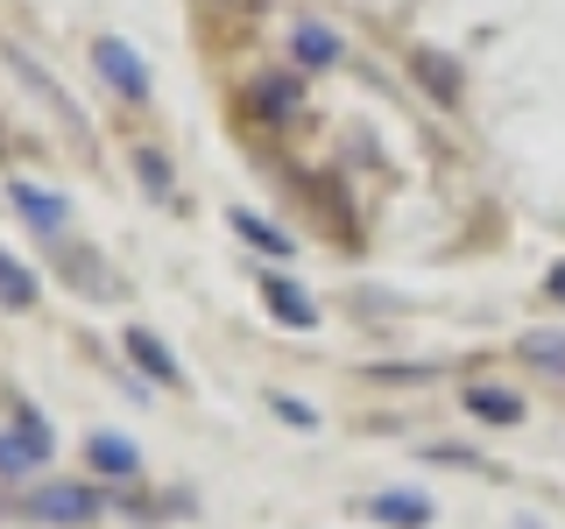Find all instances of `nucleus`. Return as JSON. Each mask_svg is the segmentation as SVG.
<instances>
[{"label":"nucleus","instance_id":"f257e3e1","mask_svg":"<svg viewBox=\"0 0 565 529\" xmlns=\"http://www.w3.org/2000/svg\"><path fill=\"white\" fill-rule=\"evenodd\" d=\"M0 57H8V64H14V78H22V85H29V93H35V99H43V106H57V120H64V128H71V134H78V141H85V134H93V128H85V114H78V106H71V93H64V85H57V78H50V71H43V64H35V57H29V50H22V43H0Z\"/></svg>","mask_w":565,"mask_h":529},{"label":"nucleus","instance_id":"f03ea898","mask_svg":"<svg viewBox=\"0 0 565 529\" xmlns=\"http://www.w3.org/2000/svg\"><path fill=\"white\" fill-rule=\"evenodd\" d=\"M93 64H99V78L114 85L120 99H135V106H149V64L135 57L120 35H106V43H93Z\"/></svg>","mask_w":565,"mask_h":529},{"label":"nucleus","instance_id":"7ed1b4c3","mask_svg":"<svg viewBox=\"0 0 565 529\" xmlns=\"http://www.w3.org/2000/svg\"><path fill=\"white\" fill-rule=\"evenodd\" d=\"M411 78L431 93V106H459V99H467V71H459L446 50H431V43L411 50Z\"/></svg>","mask_w":565,"mask_h":529},{"label":"nucleus","instance_id":"20e7f679","mask_svg":"<svg viewBox=\"0 0 565 529\" xmlns=\"http://www.w3.org/2000/svg\"><path fill=\"white\" fill-rule=\"evenodd\" d=\"M297 106H305V78L297 71H262L247 85V114L255 120H297Z\"/></svg>","mask_w":565,"mask_h":529},{"label":"nucleus","instance_id":"39448f33","mask_svg":"<svg viewBox=\"0 0 565 529\" xmlns=\"http://www.w3.org/2000/svg\"><path fill=\"white\" fill-rule=\"evenodd\" d=\"M340 29L332 22H318V14H297V29H290V57H297V71H332L340 64Z\"/></svg>","mask_w":565,"mask_h":529},{"label":"nucleus","instance_id":"423d86ee","mask_svg":"<svg viewBox=\"0 0 565 529\" xmlns=\"http://www.w3.org/2000/svg\"><path fill=\"white\" fill-rule=\"evenodd\" d=\"M8 198H14V212H22L35 234H64V219H71V198H64V191H43V184H8Z\"/></svg>","mask_w":565,"mask_h":529},{"label":"nucleus","instance_id":"0eeeda50","mask_svg":"<svg viewBox=\"0 0 565 529\" xmlns=\"http://www.w3.org/2000/svg\"><path fill=\"white\" fill-rule=\"evenodd\" d=\"M262 304H269V311H276V317H282L290 332H311V325H318V304H311L305 290H297L290 276H276V269L262 276Z\"/></svg>","mask_w":565,"mask_h":529},{"label":"nucleus","instance_id":"6e6552de","mask_svg":"<svg viewBox=\"0 0 565 529\" xmlns=\"http://www.w3.org/2000/svg\"><path fill=\"white\" fill-rule=\"evenodd\" d=\"M35 458H50V431H43L35 410H22V423L0 438V473H22V466H35Z\"/></svg>","mask_w":565,"mask_h":529},{"label":"nucleus","instance_id":"1a4fd4ad","mask_svg":"<svg viewBox=\"0 0 565 529\" xmlns=\"http://www.w3.org/2000/svg\"><path fill=\"white\" fill-rule=\"evenodd\" d=\"M29 508H35L43 522H93V516H99V494H85V487H43Z\"/></svg>","mask_w":565,"mask_h":529},{"label":"nucleus","instance_id":"9d476101","mask_svg":"<svg viewBox=\"0 0 565 529\" xmlns=\"http://www.w3.org/2000/svg\"><path fill=\"white\" fill-rule=\"evenodd\" d=\"M367 516L388 522V529H424V522H431V501L411 494V487H396V494H375V501H367Z\"/></svg>","mask_w":565,"mask_h":529},{"label":"nucleus","instance_id":"9b49d317","mask_svg":"<svg viewBox=\"0 0 565 529\" xmlns=\"http://www.w3.org/2000/svg\"><path fill=\"white\" fill-rule=\"evenodd\" d=\"M467 410L481 423H523V396L509 388H488V381H467Z\"/></svg>","mask_w":565,"mask_h":529},{"label":"nucleus","instance_id":"f8f14e48","mask_svg":"<svg viewBox=\"0 0 565 529\" xmlns=\"http://www.w3.org/2000/svg\"><path fill=\"white\" fill-rule=\"evenodd\" d=\"M128 353H135V360H141V367H149V375H156V381H177V353H170L163 339H156V332H149V325H128Z\"/></svg>","mask_w":565,"mask_h":529},{"label":"nucleus","instance_id":"ddd939ff","mask_svg":"<svg viewBox=\"0 0 565 529\" xmlns=\"http://www.w3.org/2000/svg\"><path fill=\"white\" fill-rule=\"evenodd\" d=\"M0 304H8V311H29V304H35V276H29V261L0 255Z\"/></svg>","mask_w":565,"mask_h":529},{"label":"nucleus","instance_id":"4468645a","mask_svg":"<svg viewBox=\"0 0 565 529\" xmlns=\"http://www.w3.org/2000/svg\"><path fill=\"white\" fill-rule=\"evenodd\" d=\"M523 360L565 381V332H523Z\"/></svg>","mask_w":565,"mask_h":529},{"label":"nucleus","instance_id":"2eb2a0df","mask_svg":"<svg viewBox=\"0 0 565 529\" xmlns=\"http://www.w3.org/2000/svg\"><path fill=\"white\" fill-rule=\"evenodd\" d=\"M85 452H93V466H99V473H135V466H141V458H135V445H128L120 431H99Z\"/></svg>","mask_w":565,"mask_h":529},{"label":"nucleus","instance_id":"dca6fc26","mask_svg":"<svg viewBox=\"0 0 565 529\" xmlns=\"http://www.w3.org/2000/svg\"><path fill=\"white\" fill-rule=\"evenodd\" d=\"M234 234L255 240L262 255H290V234H282V226H269V219H255V212H234Z\"/></svg>","mask_w":565,"mask_h":529},{"label":"nucleus","instance_id":"f3484780","mask_svg":"<svg viewBox=\"0 0 565 529\" xmlns=\"http://www.w3.org/2000/svg\"><path fill=\"white\" fill-rule=\"evenodd\" d=\"M135 176H141V191H149V198H170V191H177L163 149H135Z\"/></svg>","mask_w":565,"mask_h":529},{"label":"nucleus","instance_id":"a211bd4d","mask_svg":"<svg viewBox=\"0 0 565 529\" xmlns=\"http://www.w3.org/2000/svg\"><path fill=\"white\" fill-rule=\"evenodd\" d=\"M276 417H290V423H305V431H311V423H318V410H311V402H297V396H276Z\"/></svg>","mask_w":565,"mask_h":529},{"label":"nucleus","instance_id":"6ab92c4d","mask_svg":"<svg viewBox=\"0 0 565 529\" xmlns=\"http://www.w3.org/2000/svg\"><path fill=\"white\" fill-rule=\"evenodd\" d=\"M544 290H552L558 304H565V261H558V269H552V282H544Z\"/></svg>","mask_w":565,"mask_h":529}]
</instances>
